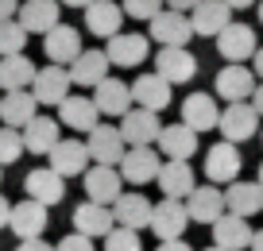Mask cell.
Here are the masks:
<instances>
[{
    "label": "cell",
    "mask_w": 263,
    "mask_h": 251,
    "mask_svg": "<svg viewBox=\"0 0 263 251\" xmlns=\"http://www.w3.org/2000/svg\"><path fill=\"white\" fill-rule=\"evenodd\" d=\"M255 8H259V24H263V0H259V4H255Z\"/></svg>",
    "instance_id": "obj_51"
},
{
    "label": "cell",
    "mask_w": 263,
    "mask_h": 251,
    "mask_svg": "<svg viewBox=\"0 0 263 251\" xmlns=\"http://www.w3.org/2000/svg\"><path fill=\"white\" fill-rule=\"evenodd\" d=\"M259 139H263V128H259Z\"/></svg>",
    "instance_id": "obj_55"
},
{
    "label": "cell",
    "mask_w": 263,
    "mask_h": 251,
    "mask_svg": "<svg viewBox=\"0 0 263 251\" xmlns=\"http://www.w3.org/2000/svg\"><path fill=\"white\" fill-rule=\"evenodd\" d=\"M159 131H163V124H159V112H151V108H132L120 116V136L128 147H155Z\"/></svg>",
    "instance_id": "obj_8"
},
{
    "label": "cell",
    "mask_w": 263,
    "mask_h": 251,
    "mask_svg": "<svg viewBox=\"0 0 263 251\" xmlns=\"http://www.w3.org/2000/svg\"><path fill=\"white\" fill-rule=\"evenodd\" d=\"M58 4H62V8H89L93 0H58Z\"/></svg>",
    "instance_id": "obj_48"
},
{
    "label": "cell",
    "mask_w": 263,
    "mask_h": 251,
    "mask_svg": "<svg viewBox=\"0 0 263 251\" xmlns=\"http://www.w3.org/2000/svg\"><path fill=\"white\" fill-rule=\"evenodd\" d=\"M8 220H12V205H8V197L0 194V228H8Z\"/></svg>",
    "instance_id": "obj_45"
},
{
    "label": "cell",
    "mask_w": 263,
    "mask_h": 251,
    "mask_svg": "<svg viewBox=\"0 0 263 251\" xmlns=\"http://www.w3.org/2000/svg\"><path fill=\"white\" fill-rule=\"evenodd\" d=\"M43 50H47V58L54 66H70L78 54H82V31L78 27H70V24H58V27H50L47 35H43Z\"/></svg>",
    "instance_id": "obj_19"
},
{
    "label": "cell",
    "mask_w": 263,
    "mask_h": 251,
    "mask_svg": "<svg viewBox=\"0 0 263 251\" xmlns=\"http://www.w3.org/2000/svg\"><path fill=\"white\" fill-rule=\"evenodd\" d=\"M27 47V31L20 20H0V58L8 54H24Z\"/></svg>",
    "instance_id": "obj_36"
},
{
    "label": "cell",
    "mask_w": 263,
    "mask_h": 251,
    "mask_svg": "<svg viewBox=\"0 0 263 251\" xmlns=\"http://www.w3.org/2000/svg\"><path fill=\"white\" fill-rule=\"evenodd\" d=\"M155 251H194V247H190L186 236H182V240H159V247H155Z\"/></svg>",
    "instance_id": "obj_42"
},
{
    "label": "cell",
    "mask_w": 263,
    "mask_h": 251,
    "mask_svg": "<svg viewBox=\"0 0 263 251\" xmlns=\"http://www.w3.org/2000/svg\"><path fill=\"white\" fill-rule=\"evenodd\" d=\"M85 147H89V159L97 162V166H120L124 151H128L120 128H112V124H97V128L89 131V139H85Z\"/></svg>",
    "instance_id": "obj_12"
},
{
    "label": "cell",
    "mask_w": 263,
    "mask_h": 251,
    "mask_svg": "<svg viewBox=\"0 0 263 251\" xmlns=\"http://www.w3.org/2000/svg\"><path fill=\"white\" fill-rule=\"evenodd\" d=\"M186 213H190V224H209L213 228L217 220L224 217V189H213V182L209 186H194V194L186 197Z\"/></svg>",
    "instance_id": "obj_14"
},
{
    "label": "cell",
    "mask_w": 263,
    "mask_h": 251,
    "mask_svg": "<svg viewBox=\"0 0 263 251\" xmlns=\"http://www.w3.org/2000/svg\"><path fill=\"white\" fill-rule=\"evenodd\" d=\"M255 182H259V186H263V162H259V178H255Z\"/></svg>",
    "instance_id": "obj_52"
},
{
    "label": "cell",
    "mask_w": 263,
    "mask_h": 251,
    "mask_svg": "<svg viewBox=\"0 0 263 251\" xmlns=\"http://www.w3.org/2000/svg\"><path fill=\"white\" fill-rule=\"evenodd\" d=\"M205 251H221V247H217V243H213V247H205Z\"/></svg>",
    "instance_id": "obj_53"
},
{
    "label": "cell",
    "mask_w": 263,
    "mask_h": 251,
    "mask_svg": "<svg viewBox=\"0 0 263 251\" xmlns=\"http://www.w3.org/2000/svg\"><path fill=\"white\" fill-rule=\"evenodd\" d=\"M24 189H27V197L31 201H39V205H58L66 197V178L58 170H50V166H39V170H31L24 178Z\"/></svg>",
    "instance_id": "obj_23"
},
{
    "label": "cell",
    "mask_w": 263,
    "mask_h": 251,
    "mask_svg": "<svg viewBox=\"0 0 263 251\" xmlns=\"http://www.w3.org/2000/svg\"><path fill=\"white\" fill-rule=\"evenodd\" d=\"M224 4L236 12V8H252V4H259V0H224Z\"/></svg>",
    "instance_id": "obj_49"
},
{
    "label": "cell",
    "mask_w": 263,
    "mask_h": 251,
    "mask_svg": "<svg viewBox=\"0 0 263 251\" xmlns=\"http://www.w3.org/2000/svg\"><path fill=\"white\" fill-rule=\"evenodd\" d=\"M47 166L50 170H58L62 178H78V174L89 170V147L82 143V139H58L54 151L47 155Z\"/></svg>",
    "instance_id": "obj_18"
},
{
    "label": "cell",
    "mask_w": 263,
    "mask_h": 251,
    "mask_svg": "<svg viewBox=\"0 0 263 251\" xmlns=\"http://www.w3.org/2000/svg\"><path fill=\"white\" fill-rule=\"evenodd\" d=\"M182 124L194 128L197 136H201V131H213L217 124H221V105H217V97L213 93H190V97L182 101Z\"/></svg>",
    "instance_id": "obj_17"
},
{
    "label": "cell",
    "mask_w": 263,
    "mask_h": 251,
    "mask_svg": "<svg viewBox=\"0 0 263 251\" xmlns=\"http://www.w3.org/2000/svg\"><path fill=\"white\" fill-rule=\"evenodd\" d=\"M105 251H143V240L136 228H120L116 224L112 232L105 236Z\"/></svg>",
    "instance_id": "obj_38"
},
{
    "label": "cell",
    "mask_w": 263,
    "mask_h": 251,
    "mask_svg": "<svg viewBox=\"0 0 263 251\" xmlns=\"http://www.w3.org/2000/svg\"><path fill=\"white\" fill-rule=\"evenodd\" d=\"M151 209H155V205H151L143 194H136V189H132V194H120L112 201L116 224L120 228H136V232H140V228H151Z\"/></svg>",
    "instance_id": "obj_29"
},
{
    "label": "cell",
    "mask_w": 263,
    "mask_h": 251,
    "mask_svg": "<svg viewBox=\"0 0 263 251\" xmlns=\"http://www.w3.org/2000/svg\"><path fill=\"white\" fill-rule=\"evenodd\" d=\"M224 209L236 213V217H255V213H263V186L259 182H229V189H224Z\"/></svg>",
    "instance_id": "obj_32"
},
{
    "label": "cell",
    "mask_w": 263,
    "mask_h": 251,
    "mask_svg": "<svg viewBox=\"0 0 263 251\" xmlns=\"http://www.w3.org/2000/svg\"><path fill=\"white\" fill-rule=\"evenodd\" d=\"M155 147L163 151V159H190V155L197 151V131L186 128V124H163V131H159Z\"/></svg>",
    "instance_id": "obj_31"
},
{
    "label": "cell",
    "mask_w": 263,
    "mask_h": 251,
    "mask_svg": "<svg viewBox=\"0 0 263 251\" xmlns=\"http://www.w3.org/2000/svg\"><path fill=\"white\" fill-rule=\"evenodd\" d=\"M217 50H221L224 62H252V54L259 50V39H255V27L236 24L232 20L221 35H217Z\"/></svg>",
    "instance_id": "obj_11"
},
{
    "label": "cell",
    "mask_w": 263,
    "mask_h": 251,
    "mask_svg": "<svg viewBox=\"0 0 263 251\" xmlns=\"http://www.w3.org/2000/svg\"><path fill=\"white\" fill-rule=\"evenodd\" d=\"M252 73H255V78L263 81V47H259V50L252 54Z\"/></svg>",
    "instance_id": "obj_46"
},
{
    "label": "cell",
    "mask_w": 263,
    "mask_h": 251,
    "mask_svg": "<svg viewBox=\"0 0 263 251\" xmlns=\"http://www.w3.org/2000/svg\"><path fill=\"white\" fill-rule=\"evenodd\" d=\"M155 73L166 78L171 85H186L197 78V58L186 47H159L155 50Z\"/></svg>",
    "instance_id": "obj_7"
},
{
    "label": "cell",
    "mask_w": 263,
    "mask_h": 251,
    "mask_svg": "<svg viewBox=\"0 0 263 251\" xmlns=\"http://www.w3.org/2000/svg\"><path fill=\"white\" fill-rule=\"evenodd\" d=\"M54 251H93V240L82 236V232H70V236H62V240L54 243Z\"/></svg>",
    "instance_id": "obj_40"
},
{
    "label": "cell",
    "mask_w": 263,
    "mask_h": 251,
    "mask_svg": "<svg viewBox=\"0 0 263 251\" xmlns=\"http://www.w3.org/2000/svg\"><path fill=\"white\" fill-rule=\"evenodd\" d=\"M35 108H39V101L31 97V89L4 93V97H0V120H4V128H27V124L39 116Z\"/></svg>",
    "instance_id": "obj_33"
},
{
    "label": "cell",
    "mask_w": 263,
    "mask_h": 251,
    "mask_svg": "<svg viewBox=\"0 0 263 251\" xmlns=\"http://www.w3.org/2000/svg\"><path fill=\"white\" fill-rule=\"evenodd\" d=\"M66 70H70V81H74V85H82V89H97L101 81L108 78L112 62H108V54H105V50L89 47V50H82V54H78L74 62L66 66Z\"/></svg>",
    "instance_id": "obj_16"
},
{
    "label": "cell",
    "mask_w": 263,
    "mask_h": 251,
    "mask_svg": "<svg viewBox=\"0 0 263 251\" xmlns=\"http://www.w3.org/2000/svg\"><path fill=\"white\" fill-rule=\"evenodd\" d=\"M155 186L163 189V197H174V201H186L194 194L197 178H194V166L190 159H163V170H159Z\"/></svg>",
    "instance_id": "obj_15"
},
{
    "label": "cell",
    "mask_w": 263,
    "mask_h": 251,
    "mask_svg": "<svg viewBox=\"0 0 263 251\" xmlns=\"http://www.w3.org/2000/svg\"><path fill=\"white\" fill-rule=\"evenodd\" d=\"M20 4H24V0H0V20H16Z\"/></svg>",
    "instance_id": "obj_43"
},
{
    "label": "cell",
    "mask_w": 263,
    "mask_h": 251,
    "mask_svg": "<svg viewBox=\"0 0 263 251\" xmlns=\"http://www.w3.org/2000/svg\"><path fill=\"white\" fill-rule=\"evenodd\" d=\"M171 81L166 78H159L155 70L151 73H140V78L132 81V101H136V108H151V112H163L166 105H171Z\"/></svg>",
    "instance_id": "obj_20"
},
{
    "label": "cell",
    "mask_w": 263,
    "mask_h": 251,
    "mask_svg": "<svg viewBox=\"0 0 263 251\" xmlns=\"http://www.w3.org/2000/svg\"><path fill=\"white\" fill-rule=\"evenodd\" d=\"M20 136H24V151L50 155V151H54V143L62 139V128H58V120H50V116H35L27 128H20Z\"/></svg>",
    "instance_id": "obj_34"
},
{
    "label": "cell",
    "mask_w": 263,
    "mask_h": 251,
    "mask_svg": "<svg viewBox=\"0 0 263 251\" xmlns=\"http://www.w3.org/2000/svg\"><path fill=\"white\" fill-rule=\"evenodd\" d=\"M240 166H244V159H240L236 143H229V139H221V143H213L205 151V178L213 182V186H229V182H236Z\"/></svg>",
    "instance_id": "obj_6"
},
{
    "label": "cell",
    "mask_w": 263,
    "mask_h": 251,
    "mask_svg": "<svg viewBox=\"0 0 263 251\" xmlns=\"http://www.w3.org/2000/svg\"><path fill=\"white\" fill-rule=\"evenodd\" d=\"M252 108H255V112L263 116V81L255 85V93H252Z\"/></svg>",
    "instance_id": "obj_47"
},
{
    "label": "cell",
    "mask_w": 263,
    "mask_h": 251,
    "mask_svg": "<svg viewBox=\"0 0 263 251\" xmlns=\"http://www.w3.org/2000/svg\"><path fill=\"white\" fill-rule=\"evenodd\" d=\"M120 8H124V16H132V20H155L159 12L166 8V0H124Z\"/></svg>",
    "instance_id": "obj_39"
},
{
    "label": "cell",
    "mask_w": 263,
    "mask_h": 251,
    "mask_svg": "<svg viewBox=\"0 0 263 251\" xmlns=\"http://www.w3.org/2000/svg\"><path fill=\"white\" fill-rule=\"evenodd\" d=\"M35 81V62L27 54H8L0 58V89L16 93V89H31Z\"/></svg>",
    "instance_id": "obj_35"
},
{
    "label": "cell",
    "mask_w": 263,
    "mask_h": 251,
    "mask_svg": "<svg viewBox=\"0 0 263 251\" xmlns=\"http://www.w3.org/2000/svg\"><path fill=\"white\" fill-rule=\"evenodd\" d=\"M116 228L112 205H97V201H82L74 209V232L89 236V240H105L108 232Z\"/></svg>",
    "instance_id": "obj_21"
},
{
    "label": "cell",
    "mask_w": 263,
    "mask_h": 251,
    "mask_svg": "<svg viewBox=\"0 0 263 251\" xmlns=\"http://www.w3.org/2000/svg\"><path fill=\"white\" fill-rule=\"evenodd\" d=\"M82 182H85V201H97V205H112L124 194L120 166H97L93 162L89 170L82 174Z\"/></svg>",
    "instance_id": "obj_9"
},
{
    "label": "cell",
    "mask_w": 263,
    "mask_h": 251,
    "mask_svg": "<svg viewBox=\"0 0 263 251\" xmlns=\"http://www.w3.org/2000/svg\"><path fill=\"white\" fill-rule=\"evenodd\" d=\"M70 70L66 66H43V70H35V81H31V97L39 101V105H62L66 97H70Z\"/></svg>",
    "instance_id": "obj_10"
},
{
    "label": "cell",
    "mask_w": 263,
    "mask_h": 251,
    "mask_svg": "<svg viewBox=\"0 0 263 251\" xmlns=\"http://www.w3.org/2000/svg\"><path fill=\"white\" fill-rule=\"evenodd\" d=\"M0 178H4V166H0Z\"/></svg>",
    "instance_id": "obj_54"
},
{
    "label": "cell",
    "mask_w": 263,
    "mask_h": 251,
    "mask_svg": "<svg viewBox=\"0 0 263 251\" xmlns=\"http://www.w3.org/2000/svg\"><path fill=\"white\" fill-rule=\"evenodd\" d=\"M93 101H97L101 116H124V112L136 108V101H132V85H124V81L112 78V73L93 89Z\"/></svg>",
    "instance_id": "obj_28"
},
{
    "label": "cell",
    "mask_w": 263,
    "mask_h": 251,
    "mask_svg": "<svg viewBox=\"0 0 263 251\" xmlns=\"http://www.w3.org/2000/svg\"><path fill=\"white\" fill-rule=\"evenodd\" d=\"M190 24H194V35L217 39V35L232 24V8L224 4V0H201V4L190 12Z\"/></svg>",
    "instance_id": "obj_24"
},
{
    "label": "cell",
    "mask_w": 263,
    "mask_h": 251,
    "mask_svg": "<svg viewBox=\"0 0 263 251\" xmlns=\"http://www.w3.org/2000/svg\"><path fill=\"white\" fill-rule=\"evenodd\" d=\"M151 24V39L159 47H186L194 39V24H190V12H174V8H163Z\"/></svg>",
    "instance_id": "obj_5"
},
{
    "label": "cell",
    "mask_w": 263,
    "mask_h": 251,
    "mask_svg": "<svg viewBox=\"0 0 263 251\" xmlns=\"http://www.w3.org/2000/svg\"><path fill=\"white\" fill-rule=\"evenodd\" d=\"M58 120L62 128H74V131H93L101 124V108L93 97H66L58 105Z\"/></svg>",
    "instance_id": "obj_30"
},
{
    "label": "cell",
    "mask_w": 263,
    "mask_h": 251,
    "mask_svg": "<svg viewBox=\"0 0 263 251\" xmlns=\"http://www.w3.org/2000/svg\"><path fill=\"white\" fill-rule=\"evenodd\" d=\"M105 54L112 66H120V70H132V66H143L151 54V39L140 31H120L112 35V39L105 43Z\"/></svg>",
    "instance_id": "obj_3"
},
{
    "label": "cell",
    "mask_w": 263,
    "mask_h": 251,
    "mask_svg": "<svg viewBox=\"0 0 263 251\" xmlns=\"http://www.w3.org/2000/svg\"><path fill=\"white\" fill-rule=\"evenodd\" d=\"M163 170V159H159L155 147H128L120 159V178L132 182V186H147V182L159 178Z\"/></svg>",
    "instance_id": "obj_4"
},
{
    "label": "cell",
    "mask_w": 263,
    "mask_h": 251,
    "mask_svg": "<svg viewBox=\"0 0 263 251\" xmlns=\"http://www.w3.org/2000/svg\"><path fill=\"white\" fill-rule=\"evenodd\" d=\"M20 159H24V136H20V128H0V166H12Z\"/></svg>",
    "instance_id": "obj_37"
},
{
    "label": "cell",
    "mask_w": 263,
    "mask_h": 251,
    "mask_svg": "<svg viewBox=\"0 0 263 251\" xmlns=\"http://www.w3.org/2000/svg\"><path fill=\"white\" fill-rule=\"evenodd\" d=\"M201 0H166V8H174V12H194Z\"/></svg>",
    "instance_id": "obj_44"
},
{
    "label": "cell",
    "mask_w": 263,
    "mask_h": 251,
    "mask_svg": "<svg viewBox=\"0 0 263 251\" xmlns=\"http://www.w3.org/2000/svg\"><path fill=\"white\" fill-rule=\"evenodd\" d=\"M255 73H252V66H244V62H232V66H224L221 73H217V81H213V93H217V101H224V105H236V101H248L255 93Z\"/></svg>",
    "instance_id": "obj_2"
},
{
    "label": "cell",
    "mask_w": 263,
    "mask_h": 251,
    "mask_svg": "<svg viewBox=\"0 0 263 251\" xmlns=\"http://www.w3.org/2000/svg\"><path fill=\"white\" fill-rule=\"evenodd\" d=\"M58 16H62L58 0H24L16 12V20L24 24L27 35H47L50 27H58Z\"/></svg>",
    "instance_id": "obj_22"
},
{
    "label": "cell",
    "mask_w": 263,
    "mask_h": 251,
    "mask_svg": "<svg viewBox=\"0 0 263 251\" xmlns=\"http://www.w3.org/2000/svg\"><path fill=\"white\" fill-rule=\"evenodd\" d=\"M252 224H248V217H236V213H224L221 220L213 224V243L221 251H248L252 247Z\"/></svg>",
    "instance_id": "obj_26"
},
{
    "label": "cell",
    "mask_w": 263,
    "mask_h": 251,
    "mask_svg": "<svg viewBox=\"0 0 263 251\" xmlns=\"http://www.w3.org/2000/svg\"><path fill=\"white\" fill-rule=\"evenodd\" d=\"M8 228L20 236V240H39V236L47 232V205H39V201H31V197H24L20 205H12Z\"/></svg>",
    "instance_id": "obj_25"
},
{
    "label": "cell",
    "mask_w": 263,
    "mask_h": 251,
    "mask_svg": "<svg viewBox=\"0 0 263 251\" xmlns=\"http://www.w3.org/2000/svg\"><path fill=\"white\" fill-rule=\"evenodd\" d=\"M248 251H263V228L252 236V247H248Z\"/></svg>",
    "instance_id": "obj_50"
},
{
    "label": "cell",
    "mask_w": 263,
    "mask_h": 251,
    "mask_svg": "<svg viewBox=\"0 0 263 251\" xmlns=\"http://www.w3.org/2000/svg\"><path fill=\"white\" fill-rule=\"evenodd\" d=\"M190 228V213L186 201H174V197H163V201L151 209V232L159 240H182Z\"/></svg>",
    "instance_id": "obj_13"
},
{
    "label": "cell",
    "mask_w": 263,
    "mask_h": 251,
    "mask_svg": "<svg viewBox=\"0 0 263 251\" xmlns=\"http://www.w3.org/2000/svg\"><path fill=\"white\" fill-rule=\"evenodd\" d=\"M263 116L252 108V101H236V105H224L221 108V124H217V131H221L229 143H248L252 136H259L263 128Z\"/></svg>",
    "instance_id": "obj_1"
},
{
    "label": "cell",
    "mask_w": 263,
    "mask_h": 251,
    "mask_svg": "<svg viewBox=\"0 0 263 251\" xmlns=\"http://www.w3.org/2000/svg\"><path fill=\"white\" fill-rule=\"evenodd\" d=\"M16 251H54V243H47V240L39 236V240H20Z\"/></svg>",
    "instance_id": "obj_41"
},
{
    "label": "cell",
    "mask_w": 263,
    "mask_h": 251,
    "mask_svg": "<svg viewBox=\"0 0 263 251\" xmlns=\"http://www.w3.org/2000/svg\"><path fill=\"white\" fill-rule=\"evenodd\" d=\"M120 24H124V8L116 4V0H93L89 8H85V27H89V35H97V39H112V35H120Z\"/></svg>",
    "instance_id": "obj_27"
}]
</instances>
